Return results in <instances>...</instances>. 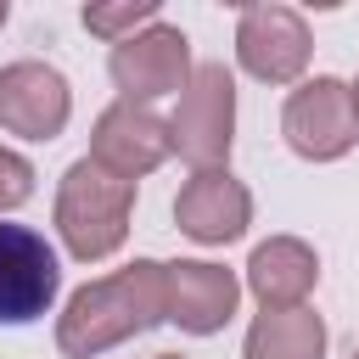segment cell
Masks as SVG:
<instances>
[{"label": "cell", "mask_w": 359, "mask_h": 359, "mask_svg": "<svg viewBox=\"0 0 359 359\" xmlns=\"http://www.w3.org/2000/svg\"><path fill=\"white\" fill-rule=\"evenodd\" d=\"M151 22H163L157 0H95V6H84V28L95 39H107V45H123Z\"/></svg>", "instance_id": "5bb4252c"}, {"label": "cell", "mask_w": 359, "mask_h": 359, "mask_svg": "<svg viewBox=\"0 0 359 359\" xmlns=\"http://www.w3.org/2000/svg\"><path fill=\"white\" fill-rule=\"evenodd\" d=\"M168 320V264L135 258L112 275L84 280L56 314V348L67 359H101L118 342Z\"/></svg>", "instance_id": "6da1fadb"}, {"label": "cell", "mask_w": 359, "mask_h": 359, "mask_svg": "<svg viewBox=\"0 0 359 359\" xmlns=\"http://www.w3.org/2000/svg\"><path fill=\"white\" fill-rule=\"evenodd\" d=\"M280 135L303 163H337L359 146V107H353V84L314 73L303 79L286 107H280Z\"/></svg>", "instance_id": "277c9868"}, {"label": "cell", "mask_w": 359, "mask_h": 359, "mask_svg": "<svg viewBox=\"0 0 359 359\" xmlns=\"http://www.w3.org/2000/svg\"><path fill=\"white\" fill-rule=\"evenodd\" d=\"M107 73H112V84H118V101L151 107V101L180 95V90L191 84V73H196L191 39H185V28H174V22H151V28H140L135 39L112 45Z\"/></svg>", "instance_id": "8992f818"}, {"label": "cell", "mask_w": 359, "mask_h": 359, "mask_svg": "<svg viewBox=\"0 0 359 359\" xmlns=\"http://www.w3.org/2000/svg\"><path fill=\"white\" fill-rule=\"evenodd\" d=\"M168 140H174V157L191 163V174L230 168V146H236V73L224 62H196L191 84L180 90V107L168 118Z\"/></svg>", "instance_id": "3957f363"}, {"label": "cell", "mask_w": 359, "mask_h": 359, "mask_svg": "<svg viewBox=\"0 0 359 359\" xmlns=\"http://www.w3.org/2000/svg\"><path fill=\"white\" fill-rule=\"evenodd\" d=\"M314 286H320V258H314L309 241L269 236V241L252 247V258H247V292L258 297V309H303Z\"/></svg>", "instance_id": "7c38bea8"}, {"label": "cell", "mask_w": 359, "mask_h": 359, "mask_svg": "<svg viewBox=\"0 0 359 359\" xmlns=\"http://www.w3.org/2000/svg\"><path fill=\"white\" fill-rule=\"evenodd\" d=\"M90 157H95L107 174L140 185L151 168H163V163L174 157L168 118H157L151 107H135V101H112V107L95 118V129H90Z\"/></svg>", "instance_id": "9c48e42d"}, {"label": "cell", "mask_w": 359, "mask_h": 359, "mask_svg": "<svg viewBox=\"0 0 359 359\" xmlns=\"http://www.w3.org/2000/svg\"><path fill=\"white\" fill-rule=\"evenodd\" d=\"M73 118V84L50 62H6L0 67V129L17 140H56Z\"/></svg>", "instance_id": "ba28073f"}, {"label": "cell", "mask_w": 359, "mask_h": 359, "mask_svg": "<svg viewBox=\"0 0 359 359\" xmlns=\"http://www.w3.org/2000/svg\"><path fill=\"white\" fill-rule=\"evenodd\" d=\"M6 17H11V6H6V0H0V28H6Z\"/></svg>", "instance_id": "2e32d148"}, {"label": "cell", "mask_w": 359, "mask_h": 359, "mask_svg": "<svg viewBox=\"0 0 359 359\" xmlns=\"http://www.w3.org/2000/svg\"><path fill=\"white\" fill-rule=\"evenodd\" d=\"M353 107H359V79H353Z\"/></svg>", "instance_id": "ac0fdd59"}, {"label": "cell", "mask_w": 359, "mask_h": 359, "mask_svg": "<svg viewBox=\"0 0 359 359\" xmlns=\"http://www.w3.org/2000/svg\"><path fill=\"white\" fill-rule=\"evenodd\" d=\"M34 196V163L11 146H0V213H17Z\"/></svg>", "instance_id": "9a60e30c"}, {"label": "cell", "mask_w": 359, "mask_h": 359, "mask_svg": "<svg viewBox=\"0 0 359 359\" xmlns=\"http://www.w3.org/2000/svg\"><path fill=\"white\" fill-rule=\"evenodd\" d=\"M241 359H325V320L303 309H264L247 325Z\"/></svg>", "instance_id": "4fadbf2b"}, {"label": "cell", "mask_w": 359, "mask_h": 359, "mask_svg": "<svg viewBox=\"0 0 359 359\" xmlns=\"http://www.w3.org/2000/svg\"><path fill=\"white\" fill-rule=\"evenodd\" d=\"M309 56H314V34H309L303 11H292L280 0L241 6V17H236V62H241L247 79L297 90L303 73H309Z\"/></svg>", "instance_id": "5b68a950"}, {"label": "cell", "mask_w": 359, "mask_h": 359, "mask_svg": "<svg viewBox=\"0 0 359 359\" xmlns=\"http://www.w3.org/2000/svg\"><path fill=\"white\" fill-rule=\"evenodd\" d=\"M348 359H359V348H353V353H348Z\"/></svg>", "instance_id": "d6986e66"}, {"label": "cell", "mask_w": 359, "mask_h": 359, "mask_svg": "<svg viewBox=\"0 0 359 359\" xmlns=\"http://www.w3.org/2000/svg\"><path fill=\"white\" fill-rule=\"evenodd\" d=\"M62 292V258L34 224H0V325H34Z\"/></svg>", "instance_id": "52a82bcc"}, {"label": "cell", "mask_w": 359, "mask_h": 359, "mask_svg": "<svg viewBox=\"0 0 359 359\" xmlns=\"http://www.w3.org/2000/svg\"><path fill=\"white\" fill-rule=\"evenodd\" d=\"M157 359H185V353H157Z\"/></svg>", "instance_id": "e0dca14e"}, {"label": "cell", "mask_w": 359, "mask_h": 359, "mask_svg": "<svg viewBox=\"0 0 359 359\" xmlns=\"http://www.w3.org/2000/svg\"><path fill=\"white\" fill-rule=\"evenodd\" d=\"M56 236L67 247V258L79 264H101L129 241V219H135V185L107 174L95 157L67 163V174L56 180Z\"/></svg>", "instance_id": "7a4b0ae2"}, {"label": "cell", "mask_w": 359, "mask_h": 359, "mask_svg": "<svg viewBox=\"0 0 359 359\" xmlns=\"http://www.w3.org/2000/svg\"><path fill=\"white\" fill-rule=\"evenodd\" d=\"M174 224L202 247H230L252 224V191L230 168H202L174 196Z\"/></svg>", "instance_id": "30bf717a"}, {"label": "cell", "mask_w": 359, "mask_h": 359, "mask_svg": "<svg viewBox=\"0 0 359 359\" xmlns=\"http://www.w3.org/2000/svg\"><path fill=\"white\" fill-rule=\"evenodd\" d=\"M241 275L213 258H174L168 264V320L191 337H213L236 320Z\"/></svg>", "instance_id": "8fae6325"}]
</instances>
